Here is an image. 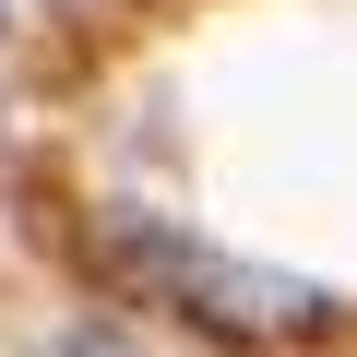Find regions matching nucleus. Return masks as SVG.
<instances>
[{"mask_svg":"<svg viewBox=\"0 0 357 357\" xmlns=\"http://www.w3.org/2000/svg\"><path fill=\"white\" fill-rule=\"evenodd\" d=\"M107 250H119L167 310H191V321L227 333V345H333V286H310V274L203 250V238H178V227H155V215H119Z\"/></svg>","mask_w":357,"mask_h":357,"instance_id":"1","label":"nucleus"},{"mask_svg":"<svg viewBox=\"0 0 357 357\" xmlns=\"http://www.w3.org/2000/svg\"><path fill=\"white\" fill-rule=\"evenodd\" d=\"M48 357H143V345L107 333V321H72V333H48Z\"/></svg>","mask_w":357,"mask_h":357,"instance_id":"2","label":"nucleus"},{"mask_svg":"<svg viewBox=\"0 0 357 357\" xmlns=\"http://www.w3.org/2000/svg\"><path fill=\"white\" fill-rule=\"evenodd\" d=\"M0 24H13V0H0Z\"/></svg>","mask_w":357,"mask_h":357,"instance_id":"3","label":"nucleus"}]
</instances>
